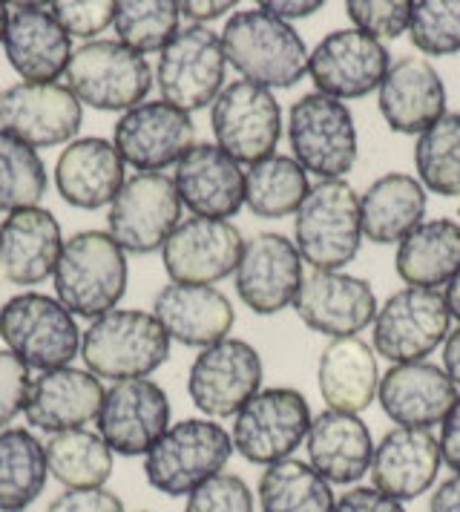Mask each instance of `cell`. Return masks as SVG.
I'll list each match as a JSON object with an SVG mask.
<instances>
[{
    "mask_svg": "<svg viewBox=\"0 0 460 512\" xmlns=\"http://www.w3.org/2000/svg\"><path fill=\"white\" fill-rule=\"evenodd\" d=\"M222 49L242 81L291 90L308 72V47L297 29L262 9H239L222 29Z\"/></svg>",
    "mask_w": 460,
    "mask_h": 512,
    "instance_id": "obj_1",
    "label": "cell"
},
{
    "mask_svg": "<svg viewBox=\"0 0 460 512\" xmlns=\"http://www.w3.org/2000/svg\"><path fill=\"white\" fill-rule=\"evenodd\" d=\"M127 254L107 231H81L64 239L55 265V297L78 320H98L127 294Z\"/></svg>",
    "mask_w": 460,
    "mask_h": 512,
    "instance_id": "obj_2",
    "label": "cell"
},
{
    "mask_svg": "<svg viewBox=\"0 0 460 512\" xmlns=\"http://www.w3.org/2000/svg\"><path fill=\"white\" fill-rule=\"evenodd\" d=\"M170 337L161 323L138 308H113L81 334V357L98 380L150 377L170 357Z\"/></svg>",
    "mask_w": 460,
    "mask_h": 512,
    "instance_id": "obj_3",
    "label": "cell"
},
{
    "mask_svg": "<svg viewBox=\"0 0 460 512\" xmlns=\"http://www.w3.org/2000/svg\"><path fill=\"white\" fill-rule=\"evenodd\" d=\"M233 455L230 432L210 418L170 423L156 446L144 455L147 484L170 498H187L228 466Z\"/></svg>",
    "mask_w": 460,
    "mask_h": 512,
    "instance_id": "obj_4",
    "label": "cell"
},
{
    "mask_svg": "<svg viewBox=\"0 0 460 512\" xmlns=\"http://www.w3.org/2000/svg\"><path fill=\"white\" fill-rule=\"evenodd\" d=\"M294 245L314 271H343L363 245L360 196L345 179L308 190L294 213Z\"/></svg>",
    "mask_w": 460,
    "mask_h": 512,
    "instance_id": "obj_5",
    "label": "cell"
},
{
    "mask_svg": "<svg viewBox=\"0 0 460 512\" xmlns=\"http://www.w3.org/2000/svg\"><path fill=\"white\" fill-rule=\"evenodd\" d=\"M81 328L58 297L41 291L15 294L0 305V337L21 363L38 372L64 369L81 354Z\"/></svg>",
    "mask_w": 460,
    "mask_h": 512,
    "instance_id": "obj_6",
    "label": "cell"
},
{
    "mask_svg": "<svg viewBox=\"0 0 460 512\" xmlns=\"http://www.w3.org/2000/svg\"><path fill=\"white\" fill-rule=\"evenodd\" d=\"M288 144L305 173L322 182L345 179L360 153L357 124L345 101L322 93H305L291 104L288 113Z\"/></svg>",
    "mask_w": 460,
    "mask_h": 512,
    "instance_id": "obj_7",
    "label": "cell"
},
{
    "mask_svg": "<svg viewBox=\"0 0 460 512\" xmlns=\"http://www.w3.org/2000/svg\"><path fill=\"white\" fill-rule=\"evenodd\" d=\"M72 95L101 113H127L147 101L153 90V70L147 58L118 41H90L72 49L64 72Z\"/></svg>",
    "mask_w": 460,
    "mask_h": 512,
    "instance_id": "obj_8",
    "label": "cell"
},
{
    "mask_svg": "<svg viewBox=\"0 0 460 512\" xmlns=\"http://www.w3.org/2000/svg\"><path fill=\"white\" fill-rule=\"evenodd\" d=\"M311 406L291 386L259 389L233 418V452L248 464L271 466L294 458L311 429Z\"/></svg>",
    "mask_w": 460,
    "mask_h": 512,
    "instance_id": "obj_9",
    "label": "cell"
},
{
    "mask_svg": "<svg viewBox=\"0 0 460 512\" xmlns=\"http://www.w3.org/2000/svg\"><path fill=\"white\" fill-rule=\"evenodd\" d=\"M228 58L222 49V35L207 26H184L179 35L159 52L156 64V87L161 101L196 113L210 107L225 90Z\"/></svg>",
    "mask_w": 460,
    "mask_h": 512,
    "instance_id": "obj_10",
    "label": "cell"
},
{
    "mask_svg": "<svg viewBox=\"0 0 460 512\" xmlns=\"http://www.w3.org/2000/svg\"><path fill=\"white\" fill-rule=\"evenodd\" d=\"M182 222V199L173 176L136 173L130 176L107 213V233L124 254H156Z\"/></svg>",
    "mask_w": 460,
    "mask_h": 512,
    "instance_id": "obj_11",
    "label": "cell"
},
{
    "mask_svg": "<svg viewBox=\"0 0 460 512\" xmlns=\"http://www.w3.org/2000/svg\"><path fill=\"white\" fill-rule=\"evenodd\" d=\"M210 130L239 164L271 159L282 136V107L276 95L251 81H233L210 104Z\"/></svg>",
    "mask_w": 460,
    "mask_h": 512,
    "instance_id": "obj_12",
    "label": "cell"
},
{
    "mask_svg": "<svg viewBox=\"0 0 460 512\" xmlns=\"http://www.w3.org/2000/svg\"><path fill=\"white\" fill-rule=\"evenodd\" d=\"M449 308L437 288H403L377 308L374 351L400 363H423L449 337Z\"/></svg>",
    "mask_w": 460,
    "mask_h": 512,
    "instance_id": "obj_13",
    "label": "cell"
},
{
    "mask_svg": "<svg viewBox=\"0 0 460 512\" xmlns=\"http://www.w3.org/2000/svg\"><path fill=\"white\" fill-rule=\"evenodd\" d=\"M262 357L251 343L228 337L196 354L187 372V395L213 420L236 418L239 409L262 389Z\"/></svg>",
    "mask_w": 460,
    "mask_h": 512,
    "instance_id": "obj_14",
    "label": "cell"
},
{
    "mask_svg": "<svg viewBox=\"0 0 460 512\" xmlns=\"http://www.w3.org/2000/svg\"><path fill=\"white\" fill-rule=\"evenodd\" d=\"M98 435L121 458L147 455L170 429V397L150 377L118 380L98 412Z\"/></svg>",
    "mask_w": 460,
    "mask_h": 512,
    "instance_id": "obj_15",
    "label": "cell"
},
{
    "mask_svg": "<svg viewBox=\"0 0 460 512\" xmlns=\"http://www.w3.org/2000/svg\"><path fill=\"white\" fill-rule=\"evenodd\" d=\"M391 67L386 44L368 38L360 29H334L308 52V75L317 93L328 98H366L380 90Z\"/></svg>",
    "mask_w": 460,
    "mask_h": 512,
    "instance_id": "obj_16",
    "label": "cell"
},
{
    "mask_svg": "<svg viewBox=\"0 0 460 512\" xmlns=\"http://www.w3.org/2000/svg\"><path fill=\"white\" fill-rule=\"evenodd\" d=\"M84 104L67 84H12L0 93V130L41 150L75 141Z\"/></svg>",
    "mask_w": 460,
    "mask_h": 512,
    "instance_id": "obj_17",
    "label": "cell"
},
{
    "mask_svg": "<svg viewBox=\"0 0 460 512\" xmlns=\"http://www.w3.org/2000/svg\"><path fill=\"white\" fill-rule=\"evenodd\" d=\"M242 251L245 239L233 222L190 216L164 242L161 262L179 285H213L236 274Z\"/></svg>",
    "mask_w": 460,
    "mask_h": 512,
    "instance_id": "obj_18",
    "label": "cell"
},
{
    "mask_svg": "<svg viewBox=\"0 0 460 512\" xmlns=\"http://www.w3.org/2000/svg\"><path fill=\"white\" fill-rule=\"evenodd\" d=\"M113 144L124 164L136 167L138 173H161L190 153L196 127L182 110L164 101H144L118 118Z\"/></svg>",
    "mask_w": 460,
    "mask_h": 512,
    "instance_id": "obj_19",
    "label": "cell"
},
{
    "mask_svg": "<svg viewBox=\"0 0 460 512\" xmlns=\"http://www.w3.org/2000/svg\"><path fill=\"white\" fill-rule=\"evenodd\" d=\"M297 317L322 337H357L377 317L374 288L345 271H308L302 277L294 305Z\"/></svg>",
    "mask_w": 460,
    "mask_h": 512,
    "instance_id": "obj_20",
    "label": "cell"
},
{
    "mask_svg": "<svg viewBox=\"0 0 460 512\" xmlns=\"http://www.w3.org/2000/svg\"><path fill=\"white\" fill-rule=\"evenodd\" d=\"M236 294L259 317H271L294 305L302 285V256L294 239L276 231H265L245 242L236 265Z\"/></svg>",
    "mask_w": 460,
    "mask_h": 512,
    "instance_id": "obj_21",
    "label": "cell"
},
{
    "mask_svg": "<svg viewBox=\"0 0 460 512\" xmlns=\"http://www.w3.org/2000/svg\"><path fill=\"white\" fill-rule=\"evenodd\" d=\"M3 49L26 84H55L69 67L72 38L52 15V3H21L9 15Z\"/></svg>",
    "mask_w": 460,
    "mask_h": 512,
    "instance_id": "obj_22",
    "label": "cell"
},
{
    "mask_svg": "<svg viewBox=\"0 0 460 512\" xmlns=\"http://www.w3.org/2000/svg\"><path fill=\"white\" fill-rule=\"evenodd\" d=\"M182 208L202 219H225L236 216L245 205V170L236 159L210 141H199L190 153L176 164L173 176Z\"/></svg>",
    "mask_w": 460,
    "mask_h": 512,
    "instance_id": "obj_23",
    "label": "cell"
},
{
    "mask_svg": "<svg viewBox=\"0 0 460 512\" xmlns=\"http://www.w3.org/2000/svg\"><path fill=\"white\" fill-rule=\"evenodd\" d=\"M440 443L432 429L397 426L383 435L371 455V487L406 504L429 492L440 472Z\"/></svg>",
    "mask_w": 460,
    "mask_h": 512,
    "instance_id": "obj_24",
    "label": "cell"
},
{
    "mask_svg": "<svg viewBox=\"0 0 460 512\" xmlns=\"http://www.w3.org/2000/svg\"><path fill=\"white\" fill-rule=\"evenodd\" d=\"M380 113L389 130L420 136L446 116V87L423 55L397 58L380 84Z\"/></svg>",
    "mask_w": 460,
    "mask_h": 512,
    "instance_id": "obj_25",
    "label": "cell"
},
{
    "mask_svg": "<svg viewBox=\"0 0 460 512\" xmlns=\"http://www.w3.org/2000/svg\"><path fill=\"white\" fill-rule=\"evenodd\" d=\"M124 167L113 141L98 136L69 141L55 162V190L72 208H107L127 182Z\"/></svg>",
    "mask_w": 460,
    "mask_h": 512,
    "instance_id": "obj_26",
    "label": "cell"
},
{
    "mask_svg": "<svg viewBox=\"0 0 460 512\" xmlns=\"http://www.w3.org/2000/svg\"><path fill=\"white\" fill-rule=\"evenodd\" d=\"M377 400L397 426L432 429L455 406L458 386L435 363H400L380 377Z\"/></svg>",
    "mask_w": 460,
    "mask_h": 512,
    "instance_id": "obj_27",
    "label": "cell"
},
{
    "mask_svg": "<svg viewBox=\"0 0 460 512\" xmlns=\"http://www.w3.org/2000/svg\"><path fill=\"white\" fill-rule=\"evenodd\" d=\"M153 317L167 331L170 340L207 349L228 340L233 328V305L213 285H164L153 300Z\"/></svg>",
    "mask_w": 460,
    "mask_h": 512,
    "instance_id": "obj_28",
    "label": "cell"
},
{
    "mask_svg": "<svg viewBox=\"0 0 460 512\" xmlns=\"http://www.w3.org/2000/svg\"><path fill=\"white\" fill-rule=\"evenodd\" d=\"M64 251L58 219L44 208L15 210L0 225V274L12 285H41Z\"/></svg>",
    "mask_w": 460,
    "mask_h": 512,
    "instance_id": "obj_29",
    "label": "cell"
},
{
    "mask_svg": "<svg viewBox=\"0 0 460 512\" xmlns=\"http://www.w3.org/2000/svg\"><path fill=\"white\" fill-rule=\"evenodd\" d=\"M104 392L107 389L101 386V380L87 369L64 366V369L41 372L32 380V395L23 418L32 429H41L49 435L84 429L98 418Z\"/></svg>",
    "mask_w": 460,
    "mask_h": 512,
    "instance_id": "obj_30",
    "label": "cell"
},
{
    "mask_svg": "<svg viewBox=\"0 0 460 512\" xmlns=\"http://www.w3.org/2000/svg\"><path fill=\"white\" fill-rule=\"evenodd\" d=\"M305 452H308V464L328 484L354 487L371 469V455H374L371 429L357 415L325 409L311 420Z\"/></svg>",
    "mask_w": 460,
    "mask_h": 512,
    "instance_id": "obj_31",
    "label": "cell"
},
{
    "mask_svg": "<svg viewBox=\"0 0 460 512\" xmlns=\"http://www.w3.org/2000/svg\"><path fill=\"white\" fill-rule=\"evenodd\" d=\"M317 383L328 409L360 415L374 403L380 389L377 354L360 337L331 340L317 363Z\"/></svg>",
    "mask_w": 460,
    "mask_h": 512,
    "instance_id": "obj_32",
    "label": "cell"
},
{
    "mask_svg": "<svg viewBox=\"0 0 460 512\" xmlns=\"http://www.w3.org/2000/svg\"><path fill=\"white\" fill-rule=\"evenodd\" d=\"M426 216V187L409 173H386L360 196L363 236L377 245H400Z\"/></svg>",
    "mask_w": 460,
    "mask_h": 512,
    "instance_id": "obj_33",
    "label": "cell"
},
{
    "mask_svg": "<svg viewBox=\"0 0 460 512\" xmlns=\"http://www.w3.org/2000/svg\"><path fill=\"white\" fill-rule=\"evenodd\" d=\"M397 277L409 288L449 285L460 271V225L452 219L420 222L394 254Z\"/></svg>",
    "mask_w": 460,
    "mask_h": 512,
    "instance_id": "obj_34",
    "label": "cell"
},
{
    "mask_svg": "<svg viewBox=\"0 0 460 512\" xmlns=\"http://www.w3.org/2000/svg\"><path fill=\"white\" fill-rule=\"evenodd\" d=\"M44 443L29 429L9 426L0 432V512H23L46 487Z\"/></svg>",
    "mask_w": 460,
    "mask_h": 512,
    "instance_id": "obj_35",
    "label": "cell"
},
{
    "mask_svg": "<svg viewBox=\"0 0 460 512\" xmlns=\"http://www.w3.org/2000/svg\"><path fill=\"white\" fill-rule=\"evenodd\" d=\"M44 455L49 475L67 489L104 487L113 475V449L90 429H69L49 435Z\"/></svg>",
    "mask_w": 460,
    "mask_h": 512,
    "instance_id": "obj_36",
    "label": "cell"
},
{
    "mask_svg": "<svg viewBox=\"0 0 460 512\" xmlns=\"http://www.w3.org/2000/svg\"><path fill=\"white\" fill-rule=\"evenodd\" d=\"M259 507L262 512H334L337 498L331 484L305 461L288 458L271 464L259 478Z\"/></svg>",
    "mask_w": 460,
    "mask_h": 512,
    "instance_id": "obj_37",
    "label": "cell"
},
{
    "mask_svg": "<svg viewBox=\"0 0 460 512\" xmlns=\"http://www.w3.org/2000/svg\"><path fill=\"white\" fill-rule=\"evenodd\" d=\"M308 173L294 156H271L245 170V205L259 219H285L308 196Z\"/></svg>",
    "mask_w": 460,
    "mask_h": 512,
    "instance_id": "obj_38",
    "label": "cell"
},
{
    "mask_svg": "<svg viewBox=\"0 0 460 512\" xmlns=\"http://www.w3.org/2000/svg\"><path fill=\"white\" fill-rule=\"evenodd\" d=\"M417 182L437 196H460V113H446L414 144Z\"/></svg>",
    "mask_w": 460,
    "mask_h": 512,
    "instance_id": "obj_39",
    "label": "cell"
},
{
    "mask_svg": "<svg viewBox=\"0 0 460 512\" xmlns=\"http://www.w3.org/2000/svg\"><path fill=\"white\" fill-rule=\"evenodd\" d=\"M179 21L182 12L173 0H121L115 3V41L144 58L179 35Z\"/></svg>",
    "mask_w": 460,
    "mask_h": 512,
    "instance_id": "obj_40",
    "label": "cell"
},
{
    "mask_svg": "<svg viewBox=\"0 0 460 512\" xmlns=\"http://www.w3.org/2000/svg\"><path fill=\"white\" fill-rule=\"evenodd\" d=\"M46 185L49 179L38 150L0 130V210L38 208Z\"/></svg>",
    "mask_w": 460,
    "mask_h": 512,
    "instance_id": "obj_41",
    "label": "cell"
},
{
    "mask_svg": "<svg viewBox=\"0 0 460 512\" xmlns=\"http://www.w3.org/2000/svg\"><path fill=\"white\" fill-rule=\"evenodd\" d=\"M409 38L432 58L460 52V0H414Z\"/></svg>",
    "mask_w": 460,
    "mask_h": 512,
    "instance_id": "obj_42",
    "label": "cell"
},
{
    "mask_svg": "<svg viewBox=\"0 0 460 512\" xmlns=\"http://www.w3.org/2000/svg\"><path fill=\"white\" fill-rule=\"evenodd\" d=\"M345 12L354 29L386 44V41L400 38L403 32H409L412 3L409 0H348Z\"/></svg>",
    "mask_w": 460,
    "mask_h": 512,
    "instance_id": "obj_43",
    "label": "cell"
},
{
    "mask_svg": "<svg viewBox=\"0 0 460 512\" xmlns=\"http://www.w3.org/2000/svg\"><path fill=\"white\" fill-rule=\"evenodd\" d=\"M184 512H253V492L245 478L219 472L187 495Z\"/></svg>",
    "mask_w": 460,
    "mask_h": 512,
    "instance_id": "obj_44",
    "label": "cell"
},
{
    "mask_svg": "<svg viewBox=\"0 0 460 512\" xmlns=\"http://www.w3.org/2000/svg\"><path fill=\"white\" fill-rule=\"evenodd\" d=\"M52 15L58 18V24L64 26L69 38H81V41H98V35L113 26L115 21V3L113 0H90V3H52Z\"/></svg>",
    "mask_w": 460,
    "mask_h": 512,
    "instance_id": "obj_45",
    "label": "cell"
},
{
    "mask_svg": "<svg viewBox=\"0 0 460 512\" xmlns=\"http://www.w3.org/2000/svg\"><path fill=\"white\" fill-rule=\"evenodd\" d=\"M32 369L9 349H0V429L26 412L32 395Z\"/></svg>",
    "mask_w": 460,
    "mask_h": 512,
    "instance_id": "obj_46",
    "label": "cell"
},
{
    "mask_svg": "<svg viewBox=\"0 0 460 512\" xmlns=\"http://www.w3.org/2000/svg\"><path fill=\"white\" fill-rule=\"evenodd\" d=\"M46 512H127L124 501L110 492L107 487L95 489H67L58 498H52V504Z\"/></svg>",
    "mask_w": 460,
    "mask_h": 512,
    "instance_id": "obj_47",
    "label": "cell"
},
{
    "mask_svg": "<svg viewBox=\"0 0 460 512\" xmlns=\"http://www.w3.org/2000/svg\"><path fill=\"white\" fill-rule=\"evenodd\" d=\"M334 512H406V507L374 487H351L343 492Z\"/></svg>",
    "mask_w": 460,
    "mask_h": 512,
    "instance_id": "obj_48",
    "label": "cell"
},
{
    "mask_svg": "<svg viewBox=\"0 0 460 512\" xmlns=\"http://www.w3.org/2000/svg\"><path fill=\"white\" fill-rule=\"evenodd\" d=\"M440 458L449 469H455V475H460V397L455 400V406L449 409V415L440 423Z\"/></svg>",
    "mask_w": 460,
    "mask_h": 512,
    "instance_id": "obj_49",
    "label": "cell"
},
{
    "mask_svg": "<svg viewBox=\"0 0 460 512\" xmlns=\"http://www.w3.org/2000/svg\"><path fill=\"white\" fill-rule=\"evenodd\" d=\"M256 9H262V12H268V15H274L279 21H285V24H291V21H299V18H311V15H317L322 9V0H262Z\"/></svg>",
    "mask_w": 460,
    "mask_h": 512,
    "instance_id": "obj_50",
    "label": "cell"
},
{
    "mask_svg": "<svg viewBox=\"0 0 460 512\" xmlns=\"http://www.w3.org/2000/svg\"><path fill=\"white\" fill-rule=\"evenodd\" d=\"M230 9H236V3L233 0H216V3H179V12H182V18H187L193 26H205L210 21H219V18H225Z\"/></svg>",
    "mask_w": 460,
    "mask_h": 512,
    "instance_id": "obj_51",
    "label": "cell"
},
{
    "mask_svg": "<svg viewBox=\"0 0 460 512\" xmlns=\"http://www.w3.org/2000/svg\"><path fill=\"white\" fill-rule=\"evenodd\" d=\"M429 512H460V475L446 478L429 498Z\"/></svg>",
    "mask_w": 460,
    "mask_h": 512,
    "instance_id": "obj_52",
    "label": "cell"
},
{
    "mask_svg": "<svg viewBox=\"0 0 460 512\" xmlns=\"http://www.w3.org/2000/svg\"><path fill=\"white\" fill-rule=\"evenodd\" d=\"M443 372L449 374V380L460 386V328L449 331L446 343H443Z\"/></svg>",
    "mask_w": 460,
    "mask_h": 512,
    "instance_id": "obj_53",
    "label": "cell"
},
{
    "mask_svg": "<svg viewBox=\"0 0 460 512\" xmlns=\"http://www.w3.org/2000/svg\"><path fill=\"white\" fill-rule=\"evenodd\" d=\"M443 297H446V308H449V317H455L460 323V271L452 277V282L446 285V291H443Z\"/></svg>",
    "mask_w": 460,
    "mask_h": 512,
    "instance_id": "obj_54",
    "label": "cell"
},
{
    "mask_svg": "<svg viewBox=\"0 0 460 512\" xmlns=\"http://www.w3.org/2000/svg\"><path fill=\"white\" fill-rule=\"evenodd\" d=\"M9 6L6 3H0V44H3V35H6V26H9Z\"/></svg>",
    "mask_w": 460,
    "mask_h": 512,
    "instance_id": "obj_55",
    "label": "cell"
}]
</instances>
